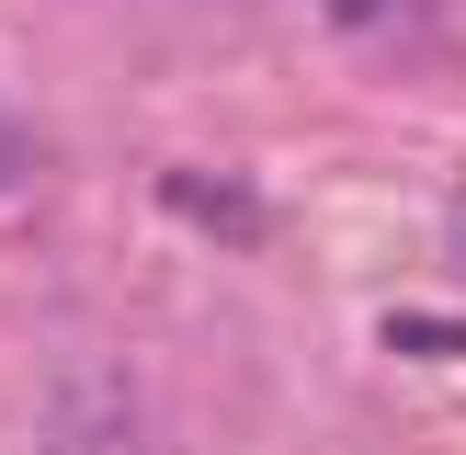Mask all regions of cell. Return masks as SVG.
<instances>
[{"label":"cell","instance_id":"2","mask_svg":"<svg viewBox=\"0 0 466 455\" xmlns=\"http://www.w3.org/2000/svg\"><path fill=\"white\" fill-rule=\"evenodd\" d=\"M159 194H171L182 217L228 228V239H262V205H250V194H217V182H205V171H171V182H159Z\"/></svg>","mask_w":466,"mask_h":455},{"label":"cell","instance_id":"5","mask_svg":"<svg viewBox=\"0 0 466 455\" xmlns=\"http://www.w3.org/2000/svg\"><path fill=\"white\" fill-rule=\"evenodd\" d=\"M387 12H410V0H330V23H387Z\"/></svg>","mask_w":466,"mask_h":455},{"label":"cell","instance_id":"1","mask_svg":"<svg viewBox=\"0 0 466 455\" xmlns=\"http://www.w3.org/2000/svg\"><path fill=\"white\" fill-rule=\"evenodd\" d=\"M46 455H148V410L114 364H68L46 387Z\"/></svg>","mask_w":466,"mask_h":455},{"label":"cell","instance_id":"4","mask_svg":"<svg viewBox=\"0 0 466 455\" xmlns=\"http://www.w3.org/2000/svg\"><path fill=\"white\" fill-rule=\"evenodd\" d=\"M12 182H35V126L0 103V194H12Z\"/></svg>","mask_w":466,"mask_h":455},{"label":"cell","instance_id":"3","mask_svg":"<svg viewBox=\"0 0 466 455\" xmlns=\"http://www.w3.org/2000/svg\"><path fill=\"white\" fill-rule=\"evenodd\" d=\"M399 353H466V318H387Z\"/></svg>","mask_w":466,"mask_h":455}]
</instances>
